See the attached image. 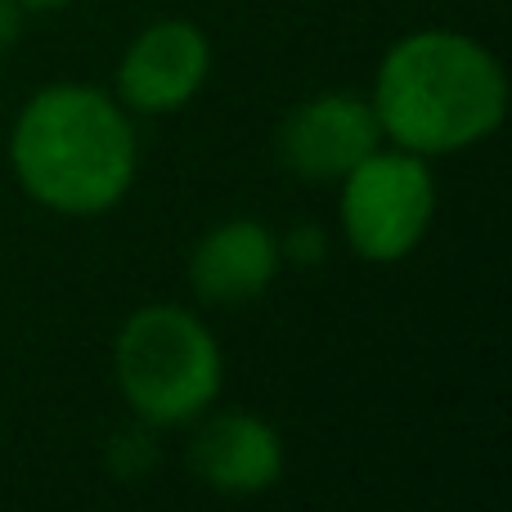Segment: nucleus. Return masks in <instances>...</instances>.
<instances>
[{
    "instance_id": "nucleus-1",
    "label": "nucleus",
    "mask_w": 512,
    "mask_h": 512,
    "mask_svg": "<svg viewBox=\"0 0 512 512\" xmlns=\"http://www.w3.org/2000/svg\"><path fill=\"white\" fill-rule=\"evenodd\" d=\"M369 104L396 149L445 158L504 126L508 77L477 36L423 27L382 54Z\"/></svg>"
},
{
    "instance_id": "nucleus-2",
    "label": "nucleus",
    "mask_w": 512,
    "mask_h": 512,
    "mask_svg": "<svg viewBox=\"0 0 512 512\" xmlns=\"http://www.w3.org/2000/svg\"><path fill=\"white\" fill-rule=\"evenodd\" d=\"M9 162L32 203L63 216H99L126 198L140 144L113 95L59 81L23 104L9 135Z\"/></svg>"
},
{
    "instance_id": "nucleus-3",
    "label": "nucleus",
    "mask_w": 512,
    "mask_h": 512,
    "mask_svg": "<svg viewBox=\"0 0 512 512\" xmlns=\"http://www.w3.org/2000/svg\"><path fill=\"white\" fill-rule=\"evenodd\" d=\"M113 373L140 423L185 427L216 405L225 387V355L194 310L158 301L122 324Z\"/></svg>"
},
{
    "instance_id": "nucleus-4",
    "label": "nucleus",
    "mask_w": 512,
    "mask_h": 512,
    "mask_svg": "<svg viewBox=\"0 0 512 512\" xmlns=\"http://www.w3.org/2000/svg\"><path fill=\"white\" fill-rule=\"evenodd\" d=\"M342 234L360 261L396 265L427 239L436 216V180L409 149H373L342 176Z\"/></svg>"
},
{
    "instance_id": "nucleus-5",
    "label": "nucleus",
    "mask_w": 512,
    "mask_h": 512,
    "mask_svg": "<svg viewBox=\"0 0 512 512\" xmlns=\"http://www.w3.org/2000/svg\"><path fill=\"white\" fill-rule=\"evenodd\" d=\"M212 72V41L189 18H162L126 45L117 63V104L144 117L185 108Z\"/></svg>"
},
{
    "instance_id": "nucleus-6",
    "label": "nucleus",
    "mask_w": 512,
    "mask_h": 512,
    "mask_svg": "<svg viewBox=\"0 0 512 512\" xmlns=\"http://www.w3.org/2000/svg\"><path fill=\"white\" fill-rule=\"evenodd\" d=\"M378 144V113L351 90H324L279 122V162L306 180H342Z\"/></svg>"
},
{
    "instance_id": "nucleus-7",
    "label": "nucleus",
    "mask_w": 512,
    "mask_h": 512,
    "mask_svg": "<svg viewBox=\"0 0 512 512\" xmlns=\"http://www.w3.org/2000/svg\"><path fill=\"white\" fill-rule=\"evenodd\" d=\"M283 436L256 414H212L189 441V468L216 495H261L283 477Z\"/></svg>"
},
{
    "instance_id": "nucleus-8",
    "label": "nucleus",
    "mask_w": 512,
    "mask_h": 512,
    "mask_svg": "<svg viewBox=\"0 0 512 512\" xmlns=\"http://www.w3.org/2000/svg\"><path fill=\"white\" fill-rule=\"evenodd\" d=\"M283 265V243L252 216L221 221L189 252V288L207 306H248L274 283Z\"/></svg>"
},
{
    "instance_id": "nucleus-9",
    "label": "nucleus",
    "mask_w": 512,
    "mask_h": 512,
    "mask_svg": "<svg viewBox=\"0 0 512 512\" xmlns=\"http://www.w3.org/2000/svg\"><path fill=\"white\" fill-rule=\"evenodd\" d=\"M319 248H324V243H319V234L310 230V225H297V234L288 239L292 256H310V261H319Z\"/></svg>"
},
{
    "instance_id": "nucleus-10",
    "label": "nucleus",
    "mask_w": 512,
    "mask_h": 512,
    "mask_svg": "<svg viewBox=\"0 0 512 512\" xmlns=\"http://www.w3.org/2000/svg\"><path fill=\"white\" fill-rule=\"evenodd\" d=\"M18 14H23V9H18L14 0H0V50L18 36Z\"/></svg>"
},
{
    "instance_id": "nucleus-11",
    "label": "nucleus",
    "mask_w": 512,
    "mask_h": 512,
    "mask_svg": "<svg viewBox=\"0 0 512 512\" xmlns=\"http://www.w3.org/2000/svg\"><path fill=\"white\" fill-rule=\"evenodd\" d=\"M18 9H59V5H68V0H14Z\"/></svg>"
}]
</instances>
